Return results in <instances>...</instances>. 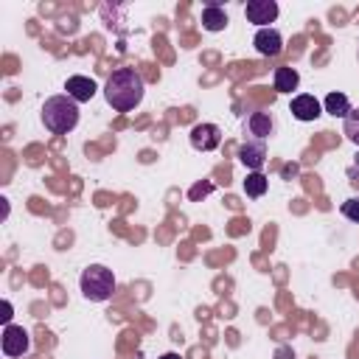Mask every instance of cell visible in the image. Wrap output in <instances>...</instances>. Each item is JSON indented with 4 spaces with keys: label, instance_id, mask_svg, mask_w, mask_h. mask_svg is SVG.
I'll return each mask as SVG.
<instances>
[{
    "label": "cell",
    "instance_id": "cell-1",
    "mask_svg": "<svg viewBox=\"0 0 359 359\" xmlns=\"http://www.w3.org/2000/svg\"><path fill=\"white\" fill-rule=\"evenodd\" d=\"M143 93H146V84H143V76L135 67H118V70H112L109 79H107V84H104V98L118 112L135 109L143 101Z\"/></svg>",
    "mask_w": 359,
    "mask_h": 359
},
{
    "label": "cell",
    "instance_id": "cell-2",
    "mask_svg": "<svg viewBox=\"0 0 359 359\" xmlns=\"http://www.w3.org/2000/svg\"><path fill=\"white\" fill-rule=\"evenodd\" d=\"M42 123L53 135H67L79 123V104L70 95H50L42 104Z\"/></svg>",
    "mask_w": 359,
    "mask_h": 359
},
{
    "label": "cell",
    "instance_id": "cell-3",
    "mask_svg": "<svg viewBox=\"0 0 359 359\" xmlns=\"http://www.w3.org/2000/svg\"><path fill=\"white\" fill-rule=\"evenodd\" d=\"M79 286H81V294L90 300V303H104L112 297L115 292V275L112 269H107L104 264H90L81 278H79Z\"/></svg>",
    "mask_w": 359,
    "mask_h": 359
},
{
    "label": "cell",
    "instance_id": "cell-4",
    "mask_svg": "<svg viewBox=\"0 0 359 359\" xmlns=\"http://www.w3.org/2000/svg\"><path fill=\"white\" fill-rule=\"evenodd\" d=\"M0 348L8 359H17L22 353L31 351V337L22 325H3V337H0Z\"/></svg>",
    "mask_w": 359,
    "mask_h": 359
},
{
    "label": "cell",
    "instance_id": "cell-5",
    "mask_svg": "<svg viewBox=\"0 0 359 359\" xmlns=\"http://www.w3.org/2000/svg\"><path fill=\"white\" fill-rule=\"evenodd\" d=\"M188 137H191V146L196 151H213L222 143V129L216 123H196Z\"/></svg>",
    "mask_w": 359,
    "mask_h": 359
},
{
    "label": "cell",
    "instance_id": "cell-6",
    "mask_svg": "<svg viewBox=\"0 0 359 359\" xmlns=\"http://www.w3.org/2000/svg\"><path fill=\"white\" fill-rule=\"evenodd\" d=\"M244 14L252 25L266 28V22H275V17H278V3L275 0H250L244 6Z\"/></svg>",
    "mask_w": 359,
    "mask_h": 359
},
{
    "label": "cell",
    "instance_id": "cell-7",
    "mask_svg": "<svg viewBox=\"0 0 359 359\" xmlns=\"http://www.w3.org/2000/svg\"><path fill=\"white\" fill-rule=\"evenodd\" d=\"M289 112H292L297 121H317V118L323 115V107H320V101H317L314 95L303 93V95H294V98H292Z\"/></svg>",
    "mask_w": 359,
    "mask_h": 359
},
{
    "label": "cell",
    "instance_id": "cell-8",
    "mask_svg": "<svg viewBox=\"0 0 359 359\" xmlns=\"http://www.w3.org/2000/svg\"><path fill=\"white\" fill-rule=\"evenodd\" d=\"M252 45H255V50H258L261 56H278V53L283 50V36H280V31H275V28H258Z\"/></svg>",
    "mask_w": 359,
    "mask_h": 359
},
{
    "label": "cell",
    "instance_id": "cell-9",
    "mask_svg": "<svg viewBox=\"0 0 359 359\" xmlns=\"http://www.w3.org/2000/svg\"><path fill=\"white\" fill-rule=\"evenodd\" d=\"M65 90H67V95L76 101V104H84V101H90L93 95H95V81L90 79V76H70L67 81H65Z\"/></svg>",
    "mask_w": 359,
    "mask_h": 359
},
{
    "label": "cell",
    "instance_id": "cell-10",
    "mask_svg": "<svg viewBox=\"0 0 359 359\" xmlns=\"http://www.w3.org/2000/svg\"><path fill=\"white\" fill-rule=\"evenodd\" d=\"M238 160H241L250 171H261L264 163H266V146H264V140L244 143V146L238 149Z\"/></svg>",
    "mask_w": 359,
    "mask_h": 359
},
{
    "label": "cell",
    "instance_id": "cell-11",
    "mask_svg": "<svg viewBox=\"0 0 359 359\" xmlns=\"http://www.w3.org/2000/svg\"><path fill=\"white\" fill-rule=\"evenodd\" d=\"M202 25H205V31H224L227 28V11L219 3H205Z\"/></svg>",
    "mask_w": 359,
    "mask_h": 359
},
{
    "label": "cell",
    "instance_id": "cell-12",
    "mask_svg": "<svg viewBox=\"0 0 359 359\" xmlns=\"http://www.w3.org/2000/svg\"><path fill=\"white\" fill-rule=\"evenodd\" d=\"M297 84H300V76L294 67H275V90L278 93H292V90H297Z\"/></svg>",
    "mask_w": 359,
    "mask_h": 359
},
{
    "label": "cell",
    "instance_id": "cell-13",
    "mask_svg": "<svg viewBox=\"0 0 359 359\" xmlns=\"http://www.w3.org/2000/svg\"><path fill=\"white\" fill-rule=\"evenodd\" d=\"M247 129H250V135H255L258 140H264V137L272 135V118L266 112H252L247 118Z\"/></svg>",
    "mask_w": 359,
    "mask_h": 359
},
{
    "label": "cell",
    "instance_id": "cell-14",
    "mask_svg": "<svg viewBox=\"0 0 359 359\" xmlns=\"http://www.w3.org/2000/svg\"><path fill=\"white\" fill-rule=\"evenodd\" d=\"M323 107H325V112H331L334 118H345V115L351 112V101H348V95H342V93H328L325 101H323Z\"/></svg>",
    "mask_w": 359,
    "mask_h": 359
},
{
    "label": "cell",
    "instance_id": "cell-15",
    "mask_svg": "<svg viewBox=\"0 0 359 359\" xmlns=\"http://www.w3.org/2000/svg\"><path fill=\"white\" fill-rule=\"evenodd\" d=\"M266 188H269V180H266L261 171H250V174H247V180H244V194H247V196L258 199V196L266 194Z\"/></svg>",
    "mask_w": 359,
    "mask_h": 359
},
{
    "label": "cell",
    "instance_id": "cell-16",
    "mask_svg": "<svg viewBox=\"0 0 359 359\" xmlns=\"http://www.w3.org/2000/svg\"><path fill=\"white\" fill-rule=\"evenodd\" d=\"M342 132H345V137H348L351 143H356V146H359V109H351V112L345 115Z\"/></svg>",
    "mask_w": 359,
    "mask_h": 359
},
{
    "label": "cell",
    "instance_id": "cell-17",
    "mask_svg": "<svg viewBox=\"0 0 359 359\" xmlns=\"http://www.w3.org/2000/svg\"><path fill=\"white\" fill-rule=\"evenodd\" d=\"M339 210H342V216H345V219H351V222H359V196H351V199H345Z\"/></svg>",
    "mask_w": 359,
    "mask_h": 359
},
{
    "label": "cell",
    "instance_id": "cell-18",
    "mask_svg": "<svg viewBox=\"0 0 359 359\" xmlns=\"http://www.w3.org/2000/svg\"><path fill=\"white\" fill-rule=\"evenodd\" d=\"M210 188H213V185H210V182H205V185H196V188H191V199H196V196H199V194H208V191H210Z\"/></svg>",
    "mask_w": 359,
    "mask_h": 359
},
{
    "label": "cell",
    "instance_id": "cell-19",
    "mask_svg": "<svg viewBox=\"0 0 359 359\" xmlns=\"http://www.w3.org/2000/svg\"><path fill=\"white\" fill-rule=\"evenodd\" d=\"M0 317H3L6 325H11V323H8V320H11V303H8V300H3V314H0Z\"/></svg>",
    "mask_w": 359,
    "mask_h": 359
},
{
    "label": "cell",
    "instance_id": "cell-20",
    "mask_svg": "<svg viewBox=\"0 0 359 359\" xmlns=\"http://www.w3.org/2000/svg\"><path fill=\"white\" fill-rule=\"evenodd\" d=\"M294 174H297V165H286L283 168V177H294Z\"/></svg>",
    "mask_w": 359,
    "mask_h": 359
},
{
    "label": "cell",
    "instance_id": "cell-21",
    "mask_svg": "<svg viewBox=\"0 0 359 359\" xmlns=\"http://www.w3.org/2000/svg\"><path fill=\"white\" fill-rule=\"evenodd\" d=\"M157 359H182L180 353H174V351H168V353H163V356H157Z\"/></svg>",
    "mask_w": 359,
    "mask_h": 359
},
{
    "label": "cell",
    "instance_id": "cell-22",
    "mask_svg": "<svg viewBox=\"0 0 359 359\" xmlns=\"http://www.w3.org/2000/svg\"><path fill=\"white\" fill-rule=\"evenodd\" d=\"M356 157H359V154H356Z\"/></svg>",
    "mask_w": 359,
    "mask_h": 359
}]
</instances>
